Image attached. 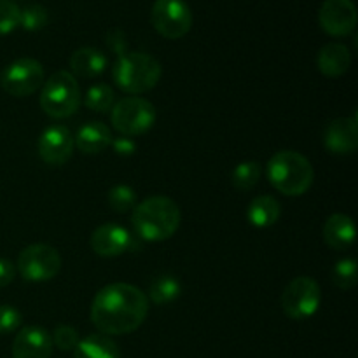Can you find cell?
Masks as SVG:
<instances>
[{
  "label": "cell",
  "instance_id": "cell-1",
  "mask_svg": "<svg viewBox=\"0 0 358 358\" xmlns=\"http://www.w3.org/2000/svg\"><path fill=\"white\" fill-rule=\"evenodd\" d=\"M149 313L147 294L129 283H110L91 303L90 317L100 334L124 336L136 331Z\"/></svg>",
  "mask_w": 358,
  "mask_h": 358
},
{
  "label": "cell",
  "instance_id": "cell-2",
  "mask_svg": "<svg viewBox=\"0 0 358 358\" xmlns=\"http://www.w3.org/2000/svg\"><path fill=\"white\" fill-rule=\"evenodd\" d=\"M133 210V227L138 240L152 243L170 240L180 227V208L168 196H150Z\"/></svg>",
  "mask_w": 358,
  "mask_h": 358
},
{
  "label": "cell",
  "instance_id": "cell-3",
  "mask_svg": "<svg viewBox=\"0 0 358 358\" xmlns=\"http://www.w3.org/2000/svg\"><path fill=\"white\" fill-rule=\"evenodd\" d=\"M266 175L273 187L285 196H303L311 189L315 170L310 159L296 150H280L266 166Z\"/></svg>",
  "mask_w": 358,
  "mask_h": 358
},
{
  "label": "cell",
  "instance_id": "cell-4",
  "mask_svg": "<svg viewBox=\"0 0 358 358\" xmlns=\"http://www.w3.org/2000/svg\"><path fill=\"white\" fill-rule=\"evenodd\" d=\"M161 63L147 52H124L117 58L112 69L115 86L131 96L154 90L161 79Z\"/></svg>",
  "mask_w": 358,
  "mask_h": 358
},
{
  "label": "cell",
  "instance_id": "cell-5",
  "mask_svg": "<svg viewBox=\"0 0 358 358\" xmlns=\"http://www.w3.org/2000/svg\"><path fill=\"white\" fill-rule=\"evenodd\" d=\"M80 105V87L76 77L66 70H58L44 80L41 107L49 117L65 119L77 112Z\"/></svg>",
  "mask_w": 358,
  "mask_h": 358
},
{
  "label": "cell",
  "instance_id": "cell-6",
  "mask_svg": "<svg viewBox=\"0 0 358 358\" xmlns=\"http://www.w3.org/2000/svg\"><path fill=\"white\" fill-rule=\"evenodd\" d=\"M156 107L140 96L121 98L110 110V122L122 136H138L149 131L156 122Z\"/></svg>",
  "mask_w": 358,
  "mask_h": 358
},
{
  "label": "cell",
  "instance_id": "cell-7",
  "mask_svg": "<svg viewBox=\"0 0 358 358\" xmlns=\"http://www.w3.org/2000/svg\"><path fill=\"white\" fill-rule=\"evenodd\" d=\"M62 269V255L55 247L45 243L28 245L17 255L16 271L27 282L42 283L55 278Z\"/></svg>",
  "mask_w": 358,
  "mask_h": 358
},
{
  "label": "cell",
  "instance_id": "cell-8",
  "mask_svg": "<svg viewBox=\"0 0 358 358\" xmlns=\"http://www.w3.org/2000/svg\"><path fill=\"white\" fill-rule=\"evenodd\" d=\"M320 285L311 276H297L282 294L283 313L292 320H306L320 308Z\"/></svg>",
  "mask_w": 358,
  "mask_h": 358
},
{
  "label": "cell",
  "instance_id": "cell-9",
  "mask_svg": "<svg viewBox=\"0 0 358 358\" xmlns=\"http://www.w3.org/2000/svg\"><path fill=\"white\" fill-rule=\"evenodd\" d=\"M150 23L164 38L177 41L191 30L192 13L184 0H156L150 9Z\"/></svg>",
  "mask_w": 358,
  "mask_h": 358
},
{
  "label": "cell",
  "instance_id": "cell-10",
  "mask_svg": "<svg viewBox=\"0 0 358 358\" xmlns=\"http://www.w3.org/2000/svg\"><path fill=\"white\" fill-rule=\"evenodd\" d=\"M0 84L10 96H30L44 84V66L34 58L14 59L2 72Z\"/></svg>",
  "mask_w": 358,
  "mask_h": 358
},
{
  "label": "cell",
  "instance_id": "cell-11",
  "mask_svg": "<svg viewBox=\"0 0 358 358\" xmlns=\"http://www.w3.org/2000/svg\"><path fill=\"white\" fill-rule=\"evenodd\" d=\"M76 142L70 129L63 124H52L38 136L37 150L41 159L49 166H63L72 157Z\"/></svg>",
  "mask_w": 358,
  "mask_h": 358
},
{
  "label": "cell",
  "instance_id": "cell-12",
  "mask_svg": "<svg viewBox=\"0 0 358 358\" xmlns=\"http://www.w3.org/2000/svg\"><path fill=\"white\" fill-rule=\"evenodd\" d=\"M136 240L138 238H133V234L124 226L107 222L93 231L90 247L100 257H117L138 247Z\"/></svg>",
  "mask_w": 358,
  "mask_h": 358
},
{
  "label": "cell",
  "instance_id": "cell-13",
  "mask_svg": "<svg viewBox=\"0 0 358 358\" xmlns=\"http://www.w3.org/2000/svg\"><path fill=\"white\" fill-rule=\"evenodd\" d=\"M318 21L325 34L346 37L357 27V7L353 0H325L318 10Z\"/></svg>",
  "mask_w": 358,
  "mask_h": 358
},
{
  "label": "cell",
  "instance_id": "cell-14",
  "mask_svg": "<svg viewBox=\"0 0 358 358\" xmlns=\"http://www.w3.org/2000/svg\"><path fill=\"white\" fill-rule=\"evenodd\" d=\"M325 149L336 156H348L358 149V121L357 115L339 117L329 122L324 133Z\"/></svg>",
  "mask_w": 358,
  "mask_h": 358
},
{
  "label": "cell",
  "instance_id": "cell-15",
  "mask_svg": "<svg viewBox=\"0 0 358 358\" xmlns=\"http://www.w3.org/2000/svg\"><path fill=\"white\" fill-rule=\"evenodd\" d=\"M51 353V334L38 325L23 327L14 338L13 358H49Z\"/></svg>",
  "mask_w": 358,
  "mask_h": 358
},
{
  "label": "cell",
  "instance_id": "cell-16",
  "mask_svg": "<svg viewBox=\"0 0 358 358\" xmlns=\"http://www.w3.org/2000/svg\"><path fill=\"white\" fill-rule=\"evenodd\" d=\"M355 222L345 213H334L324 226V240L327 247L343 252L355 243Z\"/></svg>",
  "mask_w": 358,
  "mask_h": 358
},
{
  "label": "cell",
  "instance_id": "cell-17",
  "mask_svg": "<svg viewBox=\"0 0 358 358\" xmlns=\"http://www.w3.org/2000/svg\"><path fill=\"white\" fill-rule=\"evenodd\" d=\"M352 65V52L345 44L331 42L320 49L317 56V66L325 77H341Z\"/></svg>",
  "mask_w": 358,
  "mask_h": 358
},
{
  "label": "cell",
  "instance_id": "cell-18",
  "mask_svg": "<svg viewBox=\"0 0 358 358\" xmlns=\"http://www.w3.org/2000/svg\"><path fill=\"white\" fill-rule=\"evenodd\" d=\"M73 142L83 154H100L110 145V128L100 121L86 122V124L80 126L77 135L73 136Z\"/></svg>",
  "mask_w": 358,
  "mask_h": 358
},
{
  "label": "cell",
  "instance_id": "cell-19",
  "mask_svg": "<svg viewBox=\"0 0 358 358\" xmlns=\"http://www.w3.org/2000/svg\"><path fill=\"white\" fill-rule=\"evenodd\" d=\"M108 65V59L100 49L94 48H80L72 52L70 56V69H72V76L84 77V79H91V77L101 76Z\"/></svg>",
  "mask_w": 358,
  "mask_h": 358
},
{
  "label": "cell",
  "instance_id": "cell-20",
  "mask_svg": "<svg viewBox=\"0 0 358 358\" xmlns=\"http://www.w3.org/2000/svg\"><path fill=\"white\" fill-rule=\"evenodd\" d=\"M280 213H282V206H280L278 199L269 194H262L250 201L247 208V219L254 227L266 229L278 222Z\"/></svg>",
  "mask_w": 358,
  "mask_h": 358
},
{
  "label": "cell",
  "instance_id": "cell-21",
  "mask_svg": "<svg viewBox=\"0 0 358 358\" xmlns=\"http://www.w3.org/2000/svg\"><path fill=\"white\" fill-rule=\"evenodd\" d=\"M73 358H121V352L110 336L98 332L80 339L73 350Z\"/></svg>",
  "mask_w": 358,
  "mask_h": 358
},
{
  "label": "cell",
  "instance_id": "cell-22",
  "mask_svg": "<svg viewBox=\"0 0 358 358\" xmlns=\"http://www.w3.org/2000/svg\"><path fill=\"white\" fill-rule=\"evenodd\" d=\"M182 294V285L175 276L161 275L156 276L149 283V296L147 299L152 301L157 306H166L177 301Z\"/></svg>",
  "mask_w": 358,
  "mask_h": 358
},
{
  "label": "cell",
  "instance_id": "cell-23",
  "mask_svg": "<svg viewBox=\"0 0 358 358\" xmlns=\"http://www.w3.org/2000/svg\"><path fill=\"white\" fill-rule=\"evenodd\" d=\"M262 175V168L257 161H243L236 164V168L231 173V182L238 191H250L257 185L259 178Z\"/></svg>",
  "mask_w": 358,
  "mask_h": 358
},
{
  "label": "cell",
  "instance_id": "cell-24",
  "mask_svg": "<svg viewBox=\"0 0 358 358\" xmlns=\"http://www.w3.org/2000/svg\"><path fill=\"white\" fill-rule=\"evenodd\" d=\"M84 103L90 110L100 112V114L110 112L115 103L114 90L107 84H94L87 90L86 96H84Z\"/></svg>",
  "mask_w": 358,
  "mask_h": 358
},
{
  "label": "cell",
  "instance_id": "cell-25",
  "mask_svg": "<svg viewBox=\"0 0 358 358\" xmlns=\"http://www.w3.org/2000/svg\"><path fill=\"white\" fill-rule=\"evenodd\" d=\"M107 203L114 212L128 213L136 206V192L126 184L114 185L107 194Z\"/></svg>",
  "mask_w": 358,
  "mask_h": 358
},
{
  "label": "cell",
  "instance_id": "cell-26",
  "mask_svg": "<svg viewBox=\"0 0 358 358\" xmlns=\"http://www.w3.org/2000/svg\"><path fill=\"white\" fill-rule=\"evenodd\" d=\"M49 14L48 9L41 3H28L20 9V27L27 31H37L48 24Z\"/></svg>",
  "mask_w": 358,
  "mask_h": 358
},
{
  "label": "cell",
  "instance_id": "cell-27",
  "mask_svg": "<svg viewBox=\"0 0 358 358\" xmlns=\"http://www.w3.org/2000/svg\"><path fill=\"white\" fill-rule=\"evenodd\" d=\"M358 269L355 259H341L332 269V282L338 289L350 290L358 282Z\"/></svg>",
  "mask_w": 358,
  "mask_h": 358
},
{
  "label": "cell",
  "instance_id": "cell-28",
  "mask_svg": "<svg viewBox=\"0 0 358 358\" xmlns=\"http://www.w3.org/2000/svg\"><path fill=\"white\" fill-rule=\"evenodd\" d=\"M20 9L13 0H0V35H7L20 27Z\"/></svg>",
  "mask_w": 358,
  "mask_h": 358
},
{
  "label": "cell",
  "instance_id": "cell-29",
  "mask_svg": "<svg viewBox=\"0 0 358 358\" xmlns=\"http://www.w3.org/2000/svg\"><path fill=\"white\" fill-rule=\"evenodd\" d=\"M52 346H56L62 352H70V350H76V346L79 345L80 338L79 332L76 331L70 325H59V327L55 329L51 336Z\"/></svg>",
  "mask_w": 358,
  "mask_h": 358
},
{
  "label": "cell",
  "instance_id": "cell-30",
  "mask_svg": "<svg viewBox=\"0 0 358 358\" xmlns=\"http://www.w3.org/2000/svg\"><path fill=\"white\" fill-rule=\"evenodd\" d=\"M23 322L20 311L10 304H0V334H10L17 331V327Z\"/></svg>",
  "mask_w": 358,
  "mask_h": 358
},
{
  "label": "cell",
  "instance_id": "cell-31",
  "mask_svg": "<svg viewBox=\"0 0 358 358\" xmlns=\"http://www.w3.org/2000/svg\"><path fill=\"white\" fill-rule=\"evenodd\" d=\"M112 149H114V152L117 154V156H122V157H128V156H133L136 150V143L133 142L129 136H117V138H112L110 142Z\"/></svg>",
  "mask_w": 358,
  "mask_h": 358
},
{
  "label": "cell",
  "instance_id": "cell-32",
  "mask_svg": "<svg viewBox=\"0 0 358 358\" xmlns=\"http://www.w3.org/2000/svg\"><path fill=\"white\" fill-rule=\"evenodd\" d=\"M107 44H108V48H110L114 52H117L119 56L124 55V52H126L124 31L117 30V28H114V30L108 31V34H107Z\"/></svg>",
  "mask_w": 358,
  "mask_h": 358
},
{
  "label": "cell",
  "instance_id": "cell-33",
  "mask_svg": "<svg viewBox=\"0 0 358 358\" xmlns=\"http://www.w3.org/2000/svg\"><path fill=\"white\" fill-rule=\"evenodd\" d=\"M14 276H16V266L9 259H0V289L13 283Z\"/></svg>",
  "mask_w": 358,
  "mask_h": 358
}]
</instances>
